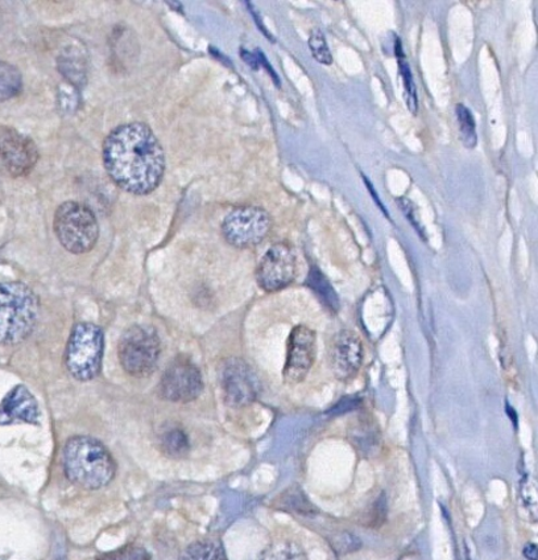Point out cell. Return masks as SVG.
<instances>
[{
    "label": "cell",
    "mask_w": 538,
    "mask_h": 560,
    "mask_svg": "<svg viewBox=\"0 0 538 560\" xmlns=\"http://www.w3.org/2000/svg\"><path fill=\"white\" fill-rule=\"evenodd\" d=\"M103 166L116 186L137 196L157 190L165 173L161 142L142 122L121 125L103 142Z\"/></svg>",
    "instance_id": "cell-1"
},
{
    "label": "cell",
    "mask_w": 538,
    "mask_h": 560,
    "mask_svg": "<svg viewBox=\"0 0 538 560\" xmlns=\"http://www.w3.org/2000/svg\"><path fill=\"white\" fill-rule=\"evenodd\" d=\"M63 462L67 480L87 491L103 488L116 473L112 454L90 436L71 437L65 444Z\"/></svg>",
    "instance_id": "cell-2"
},
{
    "label": "cell",
    "mask_w": 538,
    "mask_h": 560,
    "mask_svg": "<svg viewBox=\"0 0 538 560\" xmlns=\"http://www.w3.org/2000/svg\"><path fill=\"white\" fill-rule=\"evenodd\" d=\"M40 313L39 297L21 282L0 283V345H15L33 333Z\"/></svg>",
    "instance_id": "cell-3"
},
{
    "label": "cell",
    "mask_w": 538,
    "mask_h": 560,
    "mask_svg": "<svg viewBox=\"0 0 538 560\" xmlns=\"http://www.w3.org/2000/svg\"><path fill=\"white\" fill-rule=\"evenodd\" d=\"M53 228L61 245L73 254L90 252L100 237L94 212L77 201H66L59 206Z\"/></svg>",
    "instance_id": "cell-4"
},
{
    "label": "cell",
    "mask_w": 538,
    "mask_h": 560,
    "mask_svg": "<svg viewBox=\"0 0 538 560\" xmlns=\"http://www.w3.org/2000/svg\"><path fill=\"white\" fill-rule=\"evenodd\" d=\"M105 336L100 327L81 322L73 328L65 351V365L73 379L81 382L94 380L102 367Z\"/></svg>",
    "instance_id": "cell-5"
},
{
    "label": "cell",
    "mask_w": 538,
    "mask_h": 560,
    "mask_svg": "<svg viewBox=\"0 0 538 560\" xmlns=\"http://www.w3.org/2000/svg\"><path fill=\"white\" fill-rule=\"evenodd\" d=\"M161 339L151 327H131L120 338L118 356L121 367L133 377H146L161 357Z\"/></svg>",
    "instance_id": "cell-6"
},
{
    "label": "cell",
    "mask_w": 538,
    "mask_h": 560,
    "mask_svg": "<svg viewBox=\"0 0 538 560\" xmlns=\"http://www.w3.org/2000/svg\"><path fill=\"white\" fill-rule=\"evenodd\" d=\"M271 228V216L258 206H240L232 209L222 222L226 241L238 249L258 246Z\"/></svg>",
    "instance_id": "cell-7"
},
{
    "label": "cell",
    "mask_w": 538,
    "mask_h": 560,
    "mask_svg": "<svg viewBox=\"0 0 538 560\" xmlns=\"http://www.w3.org/2000/svg\"><path fill=\"white\" fill-rule=\"evenodd\" d=\"M38 145L12 127L0 126V174L23 178L33 173L39 162Z\"/></svg>",
    "instance_id": "cell-8"
},
{
    "label": "cell",
    "mask_w": 538,
    "mask_h": 560,
    "mask_svg": "<svg viewBox=\"0 0 538 560\" xmlns=\"http://www.w3.org/2000/svg\"><path fill=\"white\" fill-rule=\"evenodd\" d=\"M297 255L290 243L279 242L268 249L256 269V280L261 290L278 292L289 288L296 279Z\"/></svg>",
    "instance_id": "cell-9"
},
{
    "label": "cell",
    "mask_w": 538,
    "mask_h": 560,
    "mask_svg": "<svg viewBox=\"0 0 538 560\" xmlns=\"http://www.w3.org/2000/svg\"><path fill=\"white\" fill-rule=\"evenodd\" d=\"M221 380L226 404L235 409L254 404L259 397V377L241 358H230L223 364Z\"/></svg>",
    "instance_id": "cell-10"
},
{
    "label": "cell",
    "mask_w": 538,
    "mask_h": 560,
    "mask_svg": "<svg viewBox=\"0 0 538 560\" xmlns=\"http://www.w3.org/2000/svg\"><path fill=\"white\" fill-rule=\"evenodd\" d=\"M202 389L201 371L189 358L180 356L165 370L158 392L164 399L188 404L200 397Z\"/></svg>",
    "instance_id": "cell-11"
},
{
    "label": "cell",
    "mask_w": 538,
    "mask_h": 560,
    "mask_svg": "<svg viewBox=\"0 0 538 560\" xmlns=\"http://www.w3.org/2000/svg\"><path fill=\"white\" fill-rule=\"evenodd\" d=\"M317 356V334L305 326L293 328L286 349L284 382L298 385L307 379Z\"/></svg>",
    "instance_id": "cell-12"
},
{
    "label": "cell",
    "mask_w": 538,
    "mask_h": 560,
    "mask_svg": "<svg viewBox=\"0 0 538 560\" xmlns=\"http://www.w3.org/2000/svg\"><path fill=\"white\" fill-rule=\"evenodd\" d=\"M364 346L356 332L342 330L330 344V369L336 380L347 382L354 379L362 368Z\"/></svg>",
    "instance_id": "cell-13"
},
{
    "label": "cell",
    "mask_w": 538,
    "mask_h": 560,
    "mask_svg": "<svg viewBox=\"0 0 538 560\" xmlns=\"http://www.w3.org/2000/svg\"><path fill=\"white\" fill-rule=\"evenodd\" d=\"M38 400L26 386H16L0 404V425L12 423L39 424Z\"/></svg>",
    "instance_id": "cell-14"
},
{
    "label": "cell",
    "mask_w": 538,
    "mask_h": 560,
    "mask_svg": "<svg viewBox=\"0 0 538 560\" xmlns=\"http://www.w3.org/2000/svg\"><path fill=\"white\" fill-rule=\"evenodd\" d=\"M158 443H161L162 453L170 459L187 458L191 450L188 435L179 428L165 430Z\"/></svg>",
    "instance_id": "cell-15"
},
{
    "label": "cell",
    "mask_w": 538,
    "mask_h": 560,
    "mask_svg": "<svg viewBox=\"0 0 538 560\" xmlns=\"http://www.w3.org/2000/svg\"><path fill=\"white\" fill-rule=\"evenodd\" d=\"M179 560H229L221 544L214 540H198L185 547Z\"/></svg>",
    "instance_id": "cell-16"
},
{
    "label": "cell",
    "mask_w": 538,
    "mask_h": 560,
    "mask_svg": "<svg viewBox=\"0 0 538 560\" xmlns=\"http://www.w3.org/2000/svg\"><path fill=\"white\" fill-rule=\"evenodd\" d=\"M23 90V77L14 65L0 61V102L15 99Z\"/></svg>",
    "instance_id": "cell-17"
},
{
    "label": "cell",
    "mask_w": 538,
    "mask_h": 560,
    "mask_svg": "<svg viewBox=\"0 0 538 560\" xmlns=\"http://www.w3.org/2000/svg\"><path fill=\"white\" fill-rule=\"evenodd\" d=\"M307 284L311 290H315L318 297L325 303L329 309H332L333 313L340 309L338 295L335 294L334 289L330 285L325 276H323L320 270L316 269V267L310 270Z\"/></svg>",
    "instance_id": "cell-18"
},
{
    "label": "cell",
    "mask_w": 538,
    "mask_h": 560,
    "mask_svg": "<svg viewBox=\"0 0 538 560\" xmlns=\"http://www.w3.org/2000/svg\"><path fill=\"white\" fill-rule=\"evenodd\" d=\"M260 560H308V556L297 542L279 540L268 547Z\"/></svg>",
    "instance_id": "cell-19"
},
{
    "label": "cell",
    "mask_w": 538,
    "mask_h": 560,
    "mask_svg": "<svg viewBox=\"0 0 538 560\" xmlns=\"http://www.w3.org/2000/svg\"><path fill=\"white\" fill-rule=\"evenodd\" d=\"M396 54L397 59H399V68L404 88H406L407 105L409 112L415 115L418 114V91H415L411 68H409L406 56H404L400 39L396 40Z\"/></svg>",
    "instance_id": "cell-20"
},
{
    "label": "cell",
    "mask_w": 538,
    "mask_h": 560,
    "mask_svg": "<svg viewBox=\"0 0 538 560\" xmlns=\"http://www.w3.org/2000/svg\"><path fill=\"white\" fill-rule=\"evenodd\" d=\"M457 120L460 126V136L464 148L473 150L478 144V136H476V125L473 113L464 105L457 106Z\"/></svg>",
    "instance_id": "cell-21"
},
{
    "label": "cell",
    "mask_w": 538,
    "mask_h": 560,
    "mask_svg": "<svg viewBox=\"0 0 538 560\" xmlns=\"http://www.w3.org/2000/svg\"><path fill=\"white\" fill-rule=\"evenodd\" d=\"M309 48L315 60L322 65H332L333 56L330 52L325 35L322 34L321 29L311 30L309 38Z\"/></svg>",
    "instance_id": "cell-22"
},
{
    "label": "cell",
    "mask_w": 538,
    "mask_h": 560,
    "mask_svg": "<svg viewBox=\"0 0 538 560\" xmlns=\"http://www.w3.org/2000/svg\"><path fill=\"white\" fill-rule=\"evenodd\" d=\"M98 560H151V556L143 547L130 545L124 549L105 553Z\"/></svg>",
    "instance_id": "cell-23"
},
{
    "label": "cell",
    "mask_w": 538,
    "mask_h": 560,
    "mask_svg": "<svg viewBox=\"0 0 538 560\" xmlns=\"http://www.w3.org/2000/svg\"><path fill=\"white\" fill-rule=\"evenodd\" d=\"M77 59L63 58L60 60V69L63 75L69 78L72 82L78 84L85 81L84 65L77 64Z\"/></svg>",
    "instance_id": "cell-24"
},
{
    "label": "cell",
    "mask_w": 538,
    "mask_h": 560,
    "mask_svg": "<svg viewBox=\"0 0 538 560\" xmlns=\"http://www.w3.org/2000/svg\"><path fill=\"white\" fill-rule=\"evenodd\" d=\"M522 496L525 504H527V507H531L536 509L537 500L536 497L530 496H537L536 493V485L535 481L530 479H525L522 484Z\"/></svg>",
    "instance_id": "cell-25"
},
{
    "label": "cell",
    "mask_w": 538,
    "mask_h": 560,
    "mask_svg": "<svg viewBox=\"0 0 538 560\" xmlns=\"http://www.w3.org/2000/svg\"><path fill=\"white\" fill-rule=\"evenodd\" d=\"M397 205L400 206L401 211H404V215L408 217V220L411 221L413 227L420 231V236H424V231H421L418 217L414 216L413 204L408 199H397Z\"/></svg>",
    "instance_id": "cell-26"
},
{
    "label": "cell",
    "mask_w": 538,
    "mask_h": 560,
    "mask_svg": "<svg viewBox=\"0 0 538 560\" xmlns=\"http://www.w3.org/2000/svg\"><path fill=\"white\" fill-rule=\"evenodd\" d=\"M363 176V180H364V184L367 187V190L370 191V193L372 194V198H374L375 200V203L381 206L382 211L384 212V215H387V211H385L384 208V205L382 204V201L381 199L377 198V194L375 192V188L374 186L371 184V182L369 181V179L366 178V176L362 174ZM388 216V215H387Z\"/></svg>",
    "instance_id": "cell-27"
},
{
    "label": "cell",
    "mask_w": 538,
    "mask_h": 560,
    "mask_svg": "<svg viewBox=\"0 0 538 560\" xmlns=\"http://www.w3.org/2000/svg\"><path fill=\"white\" fill-rule=\"evenodd\" d=\"M242 58L244 60H246V63L251 66V68L253 69H258L259 68V59L256 60L254 58V54L253 53H248L246 51H242Z\"/></svg>",
    "instance_id": "cell-28"
},
{
    "label": "cell",
    "mask_w": 538,
    "mask_h": 560,
    "mask_svg": "<svg viewBox=\"0 0 538 560\" xmlns=\"http://www.w3.org/2000/svg\"><path fill=\"white\" fill-rule=\"evenodd\" d=\"M524 556H525V558H528V560H537L536 545L529 544V545L525 546Z\"/></svg>",
    "instance_id": "cell-29"
}]
</instances>
